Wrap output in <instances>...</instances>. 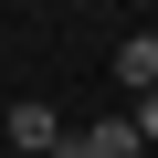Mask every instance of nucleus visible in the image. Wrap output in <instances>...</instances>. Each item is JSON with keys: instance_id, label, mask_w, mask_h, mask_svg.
I'll return each mask as SVG.
<instances>
[{"instance_id": "nucleus-1", "label": "nucleus", "mask_w": 158, "mask_h": 158, "mask_svg": "<svg viewBox=\"0 0 158 158\" xmlns=\"http://www.w3.org/2000/svg\"><path fill=\"white\" fill-rule=\"evenodd\" d=\"M0 137H11V148H32V158H53V148H63V137H74V127H63V116H53V106H42V95H21V106H11V116H0Z\"/></svg>"}, {"instance_id": "nucleus-3", "label": "nucleus", "mask_w": 158, "mask_h": 158, "mask_svg": "<svg viewBox=\"0 0 158 158\" xmlns=\"http://www.w3.org/2000/svg\"><path fill=\"white\" fill-rule=\"evenodd\" d=\"M74 148H85V158H137V127H127V116H106V127H85Z\"/></svg>"}, {"instance_id": "nucleus-2", "label": "nucleus", "mask_w": 158, "mask_h": 158, "mask_svg": "<svg viewBox=\"0 0 158 158\" xmlns=\"http://www.w3.org/2000/svg\"><path fill=\"white\" fill-rule=\"evenodd\" d=\"M116 85L127 95H158V32H127L116 42Z\"/></svg>"}, {"instance_id": "nucleus-4", "label": "nucleus", "mask_w": 158, "mask_h": 158, "mask_svg": "<svg viewBox=\"0 0 158 158\" xmlns=\"http://www.w3.org/2000/svg\"><path fill=\"white\" fill-rule=\"evenodd\" d=\"M127 127H137V148H158V95H137V106H127Z\"/></svg>"}]
</instances>
